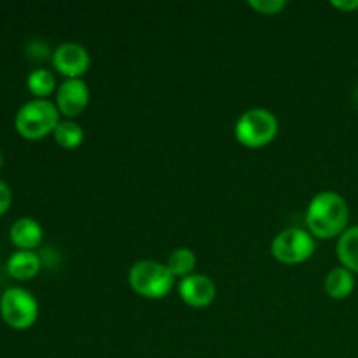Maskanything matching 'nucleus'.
<instances>
[{
  "label": "nucleus",
  "mask_w": 358,
  "mask_h": 358,
  "mask_svg": "<svg viewBox=\"0 0 358 358\" xmlns=\"http://www.w3.org/2000/svg\"><path fill=\"white\" fill-rule=\"evenodd\" d=\"M128 280L133 292L152 301L166 297L175 285V276L168 266L152 259L135 262L129 269Z\"/></svg>",
  "instance_id": "nucleus-2"
},
{
  "label": "nucleus",
  "mask_w": 358,
  "mask_h": 358,
  "mask_svg": "<svg viewBox=\"0 0 358 358\" xmlns=\"http://www.w3.org/2000/svg\"><path fill=\"white\" fill-rule=\"evenodd\" d=\"M10 201H13V194H10L9 185L0 180V215H3L9 210Z\"/></svg>",
  "instance_id": "nucleus-18"
},
{
  "label": "nucleus",
  "mask_w": 358,
  "mask_h": 358,
  "mask_svg": "<svg viewBox=\"0 0 358 358\" xmlns=\"http://www.w3.org/2000/svg\"><path fill=\"white\" fill-rule=\"evenodd\" d=\"M0 315L9 327L24 331L37 322V299L21 287H10L0 297Z\"/></svg>",
  "instance_id": "nucleus-5"
},
{
  "label": "nucleus",
  "mask_w": 358,
  "mask_h": 358,
  "mask_svg": "<svg viewBox=\"0 0 358 358\" xmlns=\"http://www.w3.org/2000/svg\"><path fill=\"white\" fill-rule=\"evenodd\" d=\"M59 121L62 119H59L56 103L35 98V100L27 101L17 110L16 117H14V126L23 138L41 140L55 131Z\"/></svg>",
  "instance_id": "nucleus-3"
},
{
  "label": "nucleus",
  "mask_w": 358,
  "mask_h": 358,
  "mask_svg": "<svg viewBox=\"0 0 358 358\" xmlns=\"http://www.w3.org/2000/svg\"><path fill=\"white\" fill-rule=\"evenodd\" d=\"M338 259L343 268L350 269L352 273H358V226L348 227L339 236Z\"/></svg>",
  "instance_id": "nucleus-13"
},
{
  "label": "nucleus",
  "mask_w": 358,
  "mask_h": 358,
  "mask_svg": "<svg viewBox=\"0 0 358 358\" xmlns=\"http://www.w3.org/2000/svg\"><path fill=\"white\" fill-rule=\"evenodd\" d=\"M90 103V87L83 79H66L56 90V108L65 119L79 117Z\"/></svg>",
  "instance_id": "nucleus-8"
},
{
  "label": "nucleus",
  "mask_w": 358,
  "mask_h": 358,
  "mask_svg": "<svg viewBox=\"0 0 358 358\" xmlns=\"http://www.w3.org/2000/svg\"><path fill=\"white\" fill-rule=\"evenodd\" d=\"M247 6L262 16H276L285 9L287 2L285 0H248Z\"/></svg>",
  "instance_id": "nucleus-17"
},
{
  "label": "nucleus",
  "mask_w": 358,
  "mask_h": 358,
  "mask_svg": "<svg viewBox=\"0 0 358 358\" xmlns=\"http://www.w3.org/2000/svg\"><path fill=\"white\" fill-rule=\"evenodd\" d=\"M278 135V119L268 108H250L238 117L234 136L248 149L269 145Z\"/></svg>",
  "instance_id": "nucleus-4"
},
{
  "label": "nucleus",
  "mask_w": 358,
  "mask_h": 358,
  "mask_svg": "<svg viewBox=\"0 0 358 358\" xmlns=\"http://www.w3.org/2000/svg\"><path fill=\"white\" fill-rule=\"evenodd\" d=\"M355 101H357V105H358V87H357V91H355Z\"/></svg>",
  "instance_id": "nucleus-21"
},
{
  "label": "nucleus",
  "mask_w": 358,
  "mask_h": 358,
  "mask_svg": "<svg viewBox=\"0 0 358 358\" xmlns=\"http://www.w3.org/2000/svg\"><path fill=\"white\" fill-rule=\"evenodd\" d=\"M350 208L339 192L324 191L313 196L306 210L308 231L318 240L341 236L348 229Z\"/></svg>",
  "instance_id": "nucleus-1"
},
{
  "label": "nucleus",
  "mask_w": 358,
  "mask_h": 358,
  "mask_svg": "<svg viewBox=\"0 0 358 358\" xmlns=\"http://www.w3.org/2000/svg\"><path fill=\"white\" fill-rule=\"evenodd\" d=\"M52 136L59 147L72 150L84 142V129L72 119H63L52 131Z\"/></svg>",
  "instance_id": "nucleus-14"
},
{
  "label": "nucleus",
  "mask_w": 358,
  "mask_h": 358,
  "mask_svg": "<svg viewBox=\"0 0 358 358\" xmlns=\"http://www.w3.org/2000/svg\"><path fill=\"white\" fill-rule=\"evenodd\" d=\"M27 87L35 98L38 100H45L51 93H55L56 87V77L51 70L48 69H37L30 72L27 79Z\"/></svg>",
  "instance_id": "nucleus-15"
},
{
  "label": "nucleus",
  "mask_w": 358,
  "mask_h": 358,
  "mask_svg": "<svg viewBox=\"0 0 358 358\" xmlns=\"http://www.w3.org/2000/svg\"><path fill=\"white\" fill-rule=\"evenodd\" d=\"M2 163H3V157H2V152H0V168H2Z\"/></svg>",
  "instance_id": "nucleus-20"
},
{
  "label": "nucleus",
  "mask_w": 358,
  "mask_h": 358,
  "mask_svg": "<svg viewBox=\"0 0 358 358\" xmlns=\"http://www.w3.org/2000/svg\"><path fill=\"white\" fill-rule=\"evenodd\" d=\"M7 273L16 280H31L41 271V257L31 250H17L7 259Z\"/></svg>",
  "instance_id": "nucleus-11"
},
{
  "label": "nucleus",
  "mask_w": 358,
  "mask_h": 358,
  "mask_svg": "<svg viewBox=\"0 0 358 358\" xmlns=\"http://www.w3.org/2000/svg\"><path fill=\"white\" fill-rule=\"evenodd\" d=\"M331 6L334 9L343 10V13H353L358 9V0H332Z\"/></svg>",
  "instance_id": "nucleus-19"
},
{
  "label": "nucleus",
  "mask_w": 358,
  "mask_h": 358,
  "mask_svg": "<svg viewBox=\"0 0 358 358\" xmlns=\"http://www.w3.org/2000/svg\"><path fill=\"white\" fill-rule=\"evenodd\" d=\"M353 289H355V276L350 269L343 268H334L327 276H325V292L332 299H346V297L352 296Z\"/></svg>",
  "instance_id": "nucleus-12"
},
{
  "label": "nucleus",
  "mask_w": 358,
  "mask_h": 358,
  "mask_svg": "<svg viewBox=\"0 0 358 358\" xmlns=\"http://www.w3.org/2000/svg\"><path fill=\"white\" fill-rule=\"evenodd\" d=\"M9 236L10 241L16 245L17 250L34 252V248H37L41 245L44 231H42V226L37 220L30 219V217H23V219H17L10 226Z\"/></svg>",
  "instance_id": "nucleus-10"
},
{
  "label": "nucleus",
  "mask_w": 358,
  "mask_h": 358,
  "mask_svg": "<svg viewBox=\"0 0 358 358\" xmlns=\"http://www.w3.org/2000/svg\"><path fill=\"white\" fill-rule=\"evenodd\" d=\"M52 65L66 79H80L90 70V52L77 42H63L52 52Z\"/></svg>",
  "instance_id": "nucleus-7"
},
{
  "label": "nucleus",
  "mask_w": 358,
  "mask_h": 358,
  "mask_svg": "<svg viewBox=\"0 0 358 358\" xmlns=\"http://www.w3.org/2000/svg\"><path fill=\"white\" fill-rule=\"evenodd\" d=\"M178 296L187 306L203 310V308H208L215 301L217 287L208 276L192 273L191 276H185V278L180 280Z\"/></svg>",
  "instance_id": "nucleus-9"
},
{
  "label": "nucleus",
  "mask_w": 358,
  "mask_h": 358,
  "mask_svg": "<svg viewBox=\"0 0 358 358\" xmlns=\"http://www.w3.org/2000/svg\"><path fill=\"white\" fill-rule=\"evenodd\" d=\"M166 266L175 278H185V276H191L196 268L194 252L187 247L175 248V250L170 254V257H168Z\"/></svg>",
  "instance_id": "nucleus-16"
},
{
  "label": "nucleus",
  "mask_w": 358,
  "mask_h": 358,
  "mask_svg": "<svg viewBox=\"0 0 358 358\" xmlns=\"http://www.w3.org/2000/svg\"><path fill=\"white\" fill-rule=\"evenodd\" d=\"M315 238L310 231L301 227H289L275 236L271 243V254L278 262L287 266H296L306 262L315 254Z\"/></svg>",
  "instance_id": "nucleus-6"
}]
</instances>
